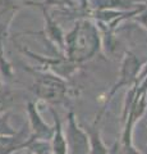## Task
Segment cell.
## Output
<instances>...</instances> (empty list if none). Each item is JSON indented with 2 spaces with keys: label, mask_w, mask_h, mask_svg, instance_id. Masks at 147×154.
Segmentation results:
<instances>
[{
  "label": "cell",
  "mask_w": 147,
  "mask_h": 154,
  "mask_svg": "<svg viewBox=\"0 0 147 154\" xmlns=\"http://www.w3.org/2000/svg\"><path fill=\"white\" fill-rule=\"evenodd\" d=\"M98 48L100 38L97 30L87 21L77 23L65 37V55L75 64L93 58L98 51Z\"/></svg>",
  "instance_id": "6da1fadb"
},
{
  "label": "cell",
  "mask_w": 147,
  "mask_h": 154,
  "mask_svg": "<svg viewBox=\"0 0 147 154\" xmlns=\"http://www.w3.org/2000/svg\"><path fill=\"white\" fill-rule=\"evenodd\" d=\"M27 154H35V153H32V152H30V150H28V153Z\"/></svg>",
  "instance_id": "30bf717a"
},
{
  "label": "cell",
  "mask_w": 147,
  "mask_h": 154,
  "mask_svg": "<svg viewBox=\"0 0 147 154\" xmlns=\"http://www.w3.org/2000/svg\"><path fill=\"white\" fill-rule=\"evenodd\" d=\"M86 132L88 135V143H90V154H110L107 146L101 139V134L98 130V123H95L91 127L86 128Z\"/></svg>",
  "instance_id": "52a82bcc"
},
{
  "label": "cell",
  "mask_w": 147,
  "mask_h": 154,
  "mask_svg": "<svg viewBox=\"0 0 147 154\" xmlns=\"http://www.w3.org/2000/svg\"><path fill=\"white\" fill-rule=\"evenodd\" d=\"M67 141L69 154H90V143L86 130L77 122L75 114L69 112L67 116Z\"/></svg>",
  "instance_id": "277c9868"
},
{
  "label": "cell",
  "mask_w": 147,
  "mask_h": 154,
  "mask_svg": "<svg viewBox=\"0 0 147 154\" xmlns=\"http://www.w3.org/2000/svg\"><path fill=\"white\" fill-rule=\"evenodd\" d=\"M14 135H17V132L12 128V126L9 125V118L8 114L1 116L0 117V136H5V137H12Z\"/></svg>",
  "instance_id": "ba28073f"
},
{
  "label": "cell",
  "mask_w": 147,
  "mask_h": 154,
  "mask_svg": "<svg viewBox=\"0 0 147 154\" xmlns=\"http://www.w3.org/2000/svg\"><path fill=\"white\" fill-rule=\"evenodd\" d=\"M34 94L42 102L58 104L63 103L70 96L72 89L64 77L47 71L35 72V81L32 85Z\"/></svg>",
  "instance_id": "7a4b0ae2"
},
{
  "label": "cell",
  "mask_w": 147,
  "mask_h": 154,
  "mask_svg": "<svg viewBox=\"0 0 147 154\" xmlns=\"http://www.w3.org/2000/svg\"><path fill=\"white\" fill-rule=\"evenodd\" d=\"M22 148H25V141H23L22 144H18V145H14V146H12V148H9L8 150L3 152V153H0V154H12L13 152H16V150H19V149H22Z\"/></svg>",
  "instance_id": "9c48e42d"
},
{
  "label": "cell",
  "mask_w": 147,
  "mask_h": 154,
  "mask_svg": "<svg viewBox=\"0 0 147 154\" xmlns=\"http://www.w3.org/2000/svg\"><path fill=\"white\" fill-rule=\"evenodd\" d=\"M51 114L54 118V135L51 137V145H53L54 154H69L68 149V141H67V135L63 128V123L59 117V114L55 112L53 108H50Z\"/></svg>",
  "instance_id": "8992f818"
},
{
  "label": "cell",
  "mask_w": 147,
  "mask_h": 154,
  "mask_svg": "<svg viewBox=\"0 0 147 154\" xmlns=\"http://www.w3.org/2000/svg\"><path fill=\"white\" fill-rule=\"evenodd\" d=\"M27 114H28V121H30V128H31V135L28 137L51 140L55 127L44 121V118L41 117V114L39 112L37 103L35 102L27 103Z\"/></svg>",
  "instance_id": "5b68a950"
},
{
  "label": "cell",
  "mask_w": 147,
  "mask_h": 154,
  "mask_svg": "<svg viewBox=\"0 0 147 154\" xmlns=\"http://www.w3.org/2000/svg\"><path fill=\"white\" fill-rule=\"evenodd\" d=\"M140 71H141V62L137 59V57L134 54L127 53V55L124 57V60H123L122 67H120L119 80H118V82L113 86V89L110 90V93H109L107 98H106V105L110 103L113 96L115 95V93L119 89L124 88V86L132 88V86L137 85V82H138Z\"/></svg>",
  "instance_id": "3957f363"
}]
</instances>
